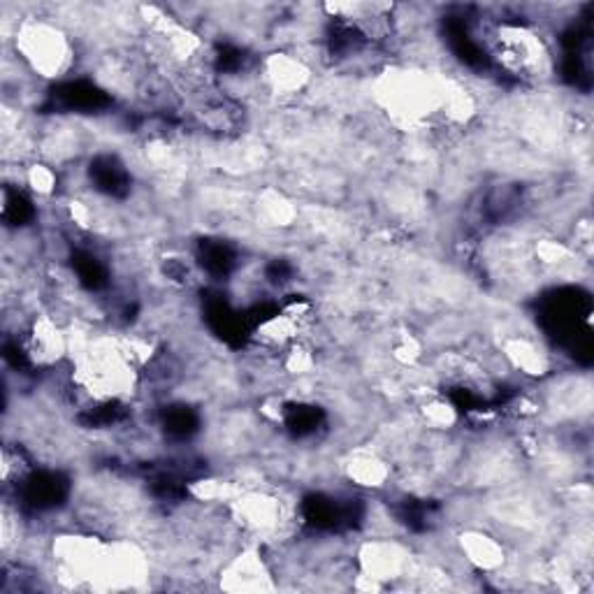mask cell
Listing matches in <instances>:
<instances>
[{
  "label": "cell",
  "mask_w": 594,
  "mask_h": 594,
  "mask_svg": "<svg viewBox=\"0 0 594 594\" xmlns=\"http://www.w3.org/2000/svg\"><path fill=\"white\" fill-rule=\"evenodd\" d=\"M221 587L232 592L272 590L274 581L270 564L256 550H244V553L235 556L221 569Z\"/></svg>",
  "instance_id": "obj_3"
},
{
  "label": "cell",
  "mask_w": 594,
  "mask_h": 594,
  "mask_svg": "<svg viewBox=\"0 0 594 594\" xmlns=\"http://www.w3.org/2000/svg\"><path fill=\"white\" fill-rule=\"evenodd\" d=\"M491 50L499 66L520 79L541 81L553 73V56H550L546 40L527 26H495L491 33Z\"/></svg>",
  "instance_id": "obj_2"
},
{
  "label": "cell",
  "mask_w": 594,
  "mask_h": 594,
  "mask_svg": "<svg viewBox=\"0 0 594 594\" xmlns=\"http://www.w3.org/2000/svg\"><path fill=\"white\" fill-rule=\"evenodd\" d=\"M14 52L16 58L42 79H61L75 66L70 35L45 19L21 21L14 33Z\"/></svg>",
  "instance_id": "obj_1"
},
{
  "label": "cell",
  "mask_w": 594,
  "mask_h": 594,
  "mask_svg": "<svg viewBox=\"0 0 594 594\" xmlns=\"http://www.w3.org/2000/svg\"><path fill=\"white\" fill-rule=\"evenodd\" d=\"M422 414H426V420L430 422L432 428H451L455 422L453 407L446 405V402H441V399L428 402L426 409H422Z\"/></svg>",
  "instance_id": "obj_8"
},
{
  "label": "cell",
  "mask_w": 594,
  "mask_h": 594,
  "mask_svg": "<svg viewBox=\"0 0 594 594\" xmlns=\"http://www.w3.org/2000/svg\"><path fill=\"white\" fill-rule=\"evenodd\" d=\"M309 68L302 58L290 54H274L263 63V81L274 96H295L305 89Z\"/></svg>",
  "instance_id": "obj_4"
},
{
  "label": "cell",
  "mask_w": 594,
  "mask_h": 594,
  "mask_svg": "<svg viewBox=\"0 0 594 594\" xmlns=\"http://www.w3.org/2000/svg\"><path fill=\"white\" fill-rule=\"evenodd\" d=\"M458 546L464 560L481 571H497L506 562L504 546L495 537L481 532V529H466L460 535Z\"/></svg>",
  "instance_id": "obj_5"
},
{
  "label": "cell",
  "mask_w": 594,
  "mask_h": 594,
  "mask_svg": "<svg viewBox=\"0 0 594 594\" xmlns=\"http://www.w3.org/2000/svg\"><path fill=\"white\" fill-rule=\"evenodd\" d=\"M504 355L516 370L529 376L543 374L548 370V355L539 351L535 342H529V339H522V337L508 339V342L504 344Z\"/></svg>",
  "instance_id": "obj_7"
},
{
  "label": "cell",
  "mask_w": 594,
  "mask_h": 594,
  "mask_svg": "<svg viewBox=\"0 0 594 594\" xmlns=\"http://www.w3.org/2000/svg\"><path fill=\"white\" fill-rule=\"evenodd\" d=\"M344 472L360 487H384L391 476V464L374 451H355L344 462Z\"/></svg>",
  "instance_id": "obj_6"
}]
</instances>
